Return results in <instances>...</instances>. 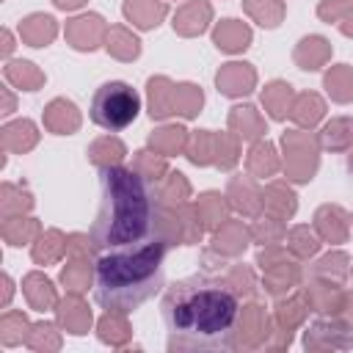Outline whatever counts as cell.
Wrapping results in <instances>:
<instances>
[{
  "label": "cell",
  "instance_id": "1",
  "mask_svg": "<svg viewBox=\"0 0 353 353\" xmlns=\"http://www.w3.org/2000/svg\"><path fill=\"white\" fill-rule=\"evenodd\" d=\"M237 312V295L226 284L199 273L174 281L160 301L171 350H226L232 345Z\"/></svg>",
  "mask_w": 353,
  "mask_h": 353
},
{
  "label": "cell",
  "instance_id": "2",
  "mask_svg": "<svg viewBox=\"0 0 353 353\" xmlns=\"http://www.w3.org/2000/svg\"><path fill=\"white\" fill-rule=\"evenodd\" d=\"M165 251L163 237H146L141 243L110 248L97 262L94 298L110 314H127L143 306L165 281Z\"/></svg>",
  "mask_w": 353,
  "mask_h": 353
},
{
  "label": "cell",
  "instance_id": "3",
  "mask_svg": "<svg viewBox=\"0 0 353 353\" xmlns=\"http://www.w3.org/2000/svg\"><path fill=\"white\" fill-rule=\"evenodd\" d=\"M154 199L146 176L138 168L102 165L99 174V210L91 223L97 248H119L152 237Z\"/></svg>",
  "mask_w": 353,
  "mask_h": 353
},
{
  "label": "cell",
  "instance_id": "4",
  "mask_svg": "<svg viewBox=\"0 0 353 353\" xmlns=\"http://www.w3.org/2000/svg\"><path fill=\"white\" fill-rule=\"evenodd\" d=\"M138 110H141V97L135 94V88L124 80H110L94 91L88 116L97 127L108 132H121L138 119Z\"/></svg>",
  "mask_w": 353,
  "mask_h": 353
},
{
  "label": "cell",
  "instance_id": "5",
  "mask_svg": "<svg viewBox=\"0 0 353 353\" xmlns=\"http://www.w3.org/2000/svg\"><path fill=\"white\" fill-rule=\"evenodd\" d=\"M105 33V19L99 14H83L66 25V36L74 50H97Z\"/></svg>",
  "mask_w": 353,
  "mask_h": 353
},
{
  "label": "cell",
  "instance_id": "6",
  "mask_svg": "<svg viewBox=\"0 0 353 353\" xmlns=\"http://www.w3.org/2000/svg\"><path fill=\"white\" fill-rule=\"evenodd\" d=\"M254 69L251 63H226L223 69H218L215 74V85L221 94L226 97H240V94H248L254 88Z\"/></svg>",
  "mask_w": 353,
  "mask_h": 353
},
{
  "label": "cell",
  "instance_id": "7",
  "mask_svg": "<svg viewBox=\"0 0 353 353\" xmlns=\"http://www.w3.org/2000/svg\"><path fill=\"white\" fill-rule=\"evenodd\" d=\"M44 124L55 135H72L80 127V113H77L74 102H69V99H52L44 108Z\"/></svg>",
  "mask_w": 353,
  "mask_h": 353
},
{
  "label": "cell",
  "instance_id": "8",
  "mask_svg": "<svg viewBox=\"0 0 353 353\" xmlns=\"http://www.w3.org/2000/svg\"><path fill=\"white\" fill-rule=\"evenodd\" d=\"M58 33V25L50 14H30L28 19L19 22V36L30 47H47Z\"/></svg>",
  "mask_w": 353,
  "mask_h": 353
},
{
  "label": "cell",
  "instance_id": "9",
  "mask_svg": "<svg viewBox=\"0 0 353 353\" xmlns=\"http://www.w3.org/2000/svg\"><path fill=\"white\" fill-rule=\"evenodd\" d=\"M212 41L223 52H240L251 44V30L237 19H221V25L212 30Z\"/></svg>",
  "mask_w": 353,
  "mask_h": 353
},
{
  "label": "cell",
  "instance_id": "10",
  "mask_svg": "<svg viewBox=\"0 0 353 353\" xmlns=\"http://www.w3.org/2000/svg\"><path fill=\"white\" fill-rule=\"evenodd\" d=\"M207 19H210V6L204 0H193V3H188L176 11L174 30L182 33V36H196L207 28Z\"/></svg>",
  "mask_w": 353,
  "mask_h": 353
},
{
  "label": "cell",
  "instance_id": "11",
  "mask_svg": "<svg viewBox=\"0 0 353 353\" xmlns=\"http://www.w3.org/2000/svg\"><path fill=\"white\" fill-rule=\"evenodd\" d=\"M165 14V6L163 3H154V0H127L124 3V17L138 25L141 30H149V28H157L160 19Z\"/></svg>",
  "mask_w": 353,
  "mask_h": 353
},
{
  "label": "cell",
  "instance_id": "12",
  "mask_svg": "<svg viewBox=\"0 0 353 353\" xmlns=\"http://www.w3.org/2000/svg\"><path fill=\"white\" fill-rule=\"evenodd\" d=\"M331 52V44L323 39V36H306L298 41V50H295V61L301 63V69L306 72H314L323 66V61L328 58Z\"/></svg>",
  "mask_w": 353,
  "mask_h": 353
},
{
  "label": "cell",
  "instance_id": "13",
  "mask_svg": "<svg viewBox=\"0 0 353 353\" xmlns=\"http://www.w3.org/2000/svg\"><path fill=\"white\" fill-rule=\"evenodd\" d=\"M174 91L176 85H171L165 77L149 80V116L152 119H165L174 113Z\"/></svg>",
  "mask_w": 353,
  "mask_h": 353
},
{
  "label": "cell",
  "instance_id": "14",
  "mask_svg": "<svg viewBox=\"0 0 353 353\" xmlns=\"http://www.w3.org/2000/svg\"><path fill=\"white\" fill-rule=\"evenodd\" d=\"M290 99H292V85H290V83H281V80H273V83L265 85V91H262V105H265V110L270 113V119H276V121L287 119V113H290Z\"/></svg>",
  "mask_w": 353,
  "mask_h": 353
},
{
  "label": "cell",
  "instance_id": "15",
  "mask_svg": "<svg viewBox=\"0 0 353 353\" xmlns=\"http://www.w3.org/2000/svg\"><path fill=\"white\" fill-rule=\"evenodd\" d=\"M22 290H25V295H28V301H30V306L36 312H44V309H50L55 303L52 281L47 276H41V273H28L25 281H22Z\"/></svg>",
  "mask_w": 353,
  "mask_h": 353
},
{
  "label": "cell",
  "instance_id": "16",
  "mask_svg": "<svg viewBox=\"0 0 353 353\" xmlns=\"http://www.w3.org/2000/svg\"><path fill=\"white\" fill-rule=\"evenodd\" d=\"M39 132H36V124L30 119H19V121H11L3 127V143L11 149V152H25L36 143Z\"/></svg>",
  "mask_w": 353,
  "mask_h": 353
},
{
  "label": "cell",
  "instance_id": "17",
  "mask_svg": "<svg viewBox=\"0 0 353 353\" xmlns=\"http://www.w3.org/2000/svg\"><path fill=\"white\" fill-rule=\"evenodd\" d=\"M6 80L8 83H14L17 88H22V91H36L41 83H44V74L36 69V63H30V61H11L6 69Z\"/></svg>",
  "mask_w": 353,
  "mask_h": 353
},
{
  "label": "cell",
  "instance_id": "18",
  "mask_svg": "<svg viewBox=\"0 0 353 353\" xmlns=\"http://www.w3.org/2000/svg\"><path fill=\"white\" fill-rule=\"evenodd\" d=\"M325 88H328L331 99H336V102H350V99H353V69H350L347 63L334 66V69L325 74Z\"/></svg>",
  "mask_w": 353,
  "mask_h": 353
},
{
  "label": "cell",
  "instance_id": "19",
  "mask_svg": "<svg viewBox=\"0 0 353 353\" xmlns=\"http://www.w3.org/2000/svg\"><path fill=\"white\" fill-rule=\"evenodd\" d=\"M245 11L262 28H276L284 17V3L281 0H245Z\"/></svg>",
  "mask_w": 353,
  "mask_h": 353
},
{
  "label": "cell",
  "instance_id": "20",
  "mask_svg": "<svg viewBox=\"0 0 353 353\" xmlns=\"http://www.w3.org/2000/svg\"><path fill=\"white\" fill-rule=\"evenodd\" d=\"M63 248H66L63 234H61L58 229H50V232H44V234L39 237V243L33 245V259H36L39 265L55 262V259L63 254Z\"/></svg>",
  "mask_w": 353,
  "mask_h": 353
},
{
  "label": "cell",
  "instance_id": "21",
  "mask_svg": "<svg viewBox=\"0 0 353 353\" xmlns=\"http://www.w3.org/2000/svg\"><path fill=\"white\" fill-rule=\"evenodd\" d=\"M353 143V119H334L323 130V146L325 149H345Z\"/></svg>",
  "mask_w": 353,
  "mask_h": 353
},
{
  "label": "cell",
  "instance_id": "22",
  "mask_svg": "<svg viewBox=\"0 0 353 353\" xmlns=\"http://www.w3.org/2000/svg\"><path fill=\"white\" fill-rule=\"evenodd\" d=\"M201 102H204L201 88H196L193 83H182V85H176V91H174V113L196 116L199 108H201Z\"/></svg>",
  "mask_w": 353,
  "mask_h": 353
},
{
  "label": "cell",
  "instance_id": "23",
  "mask_svg": "<svg viewBox=\"0 0 353 353\" xmlns=\"http://www.w3.org/2000/svg\"><path fill=\"white\" fill-rule=\"evenodd\" d=\"M36 232H39V223L33 218H8L3 223V237L8 240V245H22Z\"/></svg>",
  "mask_w": 353,
  "mask_h": 353
},
{
  "label": "cell",
  "instance_id": "24",
  "mask_svg": "<svg viewBox=\"0 0 353 353\" xmlns=\"http://www.w3.org/2000/svg\"><path fill=\"white\" fill-rule=\"evenodd\" d=\"M232 127H240V135H245V138H256V135H262V124L254 119V108L251 105H243V108H234V113H232Z\"/></svg>",
  "mask_w": 353,
  "mask_h": 353
},
{
  "label": "cell",
  "instance_id": "25",
  "mask_svg": "<svg viewBox=\"0 0 353 353\" xmlns=\"http://www.w3.org/2000/svg\"><path fill=\"white\" fill-rule=\"evenodd\" d=\"M182 141H185V130L182 127H163V130H157L152 138H149V143L154 146V149H160V152H176V146H182Z\"/></svg>",
  "mask_w": 353,
  "mask_h": 353
},
{
  "label": "cell",
  "instance_id": "26",
  "mask_svg": "<svg viewBox=\"0 0 353 353\" xmlns=\"http://www.w3.org/2000/svg\"><path fill=\"white\" fill-rule=\"evenodd\" d=\"M298 113H295V119H298V124H314L320 116H323V102H320V97H314V94H303L301 99H298V108H295Z\"/></svg>",
  "mask_w": 353,
  "mask_h": 353
},
{
  "label": "cell",
  "instance_id": "27",
  "mask_svg": "<svg viewBox=\"0 0 353 353\" xmlns=\"http://www.w3.org/2000/svg\"><path fill=\"white\" fill-rule=\"evenodd\" d=\"M58 314H61V323H63L72 334H85V331H88V325H91V312H88V309H83V306H80V312H66V306L61 303Z\"/></svg>",
  "mask_w": 353,
  "mask_h": 353
},
{
  "label": "cell",
  "instance_id": "28",
  "mask_svg": "<svg viewBox=\"0 0 353 353\" xmlns=\"http://www.w3.org/2000/svg\"><path fill=\"white\" fill-rule=\"evenodd\" d=\"M276 152H273V146L270 143H256L254 149H251V157H248V165H251V171H256V165L259 163H265L268 165V171L273 174L276 171V157H273Z\"/></svg>",
  "mask_w": 353,
  "mask_h": 353
},
{
  "label": "cell",
  "instance_id": "29",
  "mask_svg": "<svg viewBox=\"0 0 353 353\" xmlns=\"http://www.w3.org/2000/svg\"><path fill=\"white\" fill-rule=\"evenodd\" d=\"M342 3H345V0H323L320 8H317L320 19H325V22L339 19V14H342Z\"/></svg>",
  "mask_w": 353,
  "mask_h": 353
},
{
  "label": "cell",
  "instance_id": "30",
  "mask_svg": "<svg viewBox=\"0 0 353 353\" xmlns=\"http://www.w3.org/2000/svg\"><path fill=\"white\" fill-rule=\"evenodd\" d=\"M339 30H342L345 36H353V11H347V14H345V19H342Z\"/></svg>",
  "mask_w": 353,
  "mask_h": 353
},
{
  "label": "cell",
  "instance_id": "31",
  "mask_svg": "<svg viewBox=\"0 0 353 353\" xmlns=\"http://www.w3.org/2000/svg\"><path fill=\"white\" fill-rule=\"evenodd\" d=\"M58 8H66V11H72V8H80L85 0H52Z\"/></svg>",
  "mask_w": 353,
  "mask_h": 353
},
{
  "label": "cell",
  "instance_id": "32",
  "mask_svg": "<svg viewBox=\"0 0 353 353\" xmlns=\"http://www.w3.org/2000/svg\"><path fill=\"white\" fill-rule=\"evenodd\" d=\"M3 39H6V44H3V52L8 55V52H11V47H14V44H11V33H8V30H3Z\"/></svg>",
  "mask_w": 353,
  "mask_h": 353
}]
</instances>
